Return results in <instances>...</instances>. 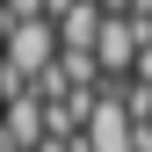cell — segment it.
<instances>
[{
  "instance_id": "obj_1",
  "label": "cell",
  "mask_w": 152,
  "mask_h": 152,
  "mask_svg": "<svg viewBox=\"0 0 152 152\" xmlns=\"http://www.w3.org/2000/svg\"><path fill=\"white\" fill-rule=\"evenodd\" d=\"M0 58H7L15 72H29V80H44V72L65 58L58 22H22V29H7V36H0Z\"/></svg>"
},
{
  "instance_id": "obj_2",
  "label": "cell",
  "mask_w": 152,
  "mask_h": 152,
  "mask_svg": "<svg viewBox=\"0 0 152 152\" xmlns=\"http://www.w3.org/2000/svg\"><path fill=\"white\" fill-rule=\"evenodd\" d=\"M102 29H109V7H102V0H80V7L58 15V44H65V51H94Z\"/></svg>"
},
{
  "instance_id": "obj_3",
  "label": "cell",
  "mask_w": 152,
  "mask_h": 152,
  "mask_svg": "<svg viewBox=\"0 0 152 152\" xmlns=\"http://www.w3.org/2000/svg\"><path fill=\"white\" fill-rule=\"evenodd\" d=\"M102 7H109V15H130V7H138V0H102Z\"/></svg>"
}]
</instances>
